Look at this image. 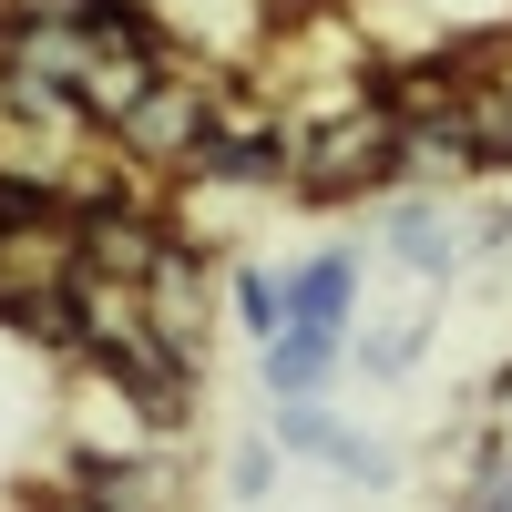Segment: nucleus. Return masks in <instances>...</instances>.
Listing matches in <instances>:
<instances>
[{
    "label": "nucleus",
    "instance_id": "nucleus-3",
    "mask_svg": "<svg viewBox=\"0 0 512 512\" xmlns=\"http://www.w3.org/2000/svg\"><path fill=\"white\" fill-rule=\"evenodd\" d=\"M379 246H390V267L410 287H451L461 267H472V226H461L431 185H400L390 205H379Z\"/></svg>",
    "mask_w": 512,
    "mask_h": 512
},
{
    "label": "nucleus",
    "instance_id": "nucleus-2",
    "mask_svg": "<svg viewBox=\"0 0 512 512\" xmlns=\"http://www.w3.org/2000/svg\"><path fill=\"white\" fill-rule=\"evenodd\" d=\"M267 431H277L287 461H318V472L359 482V492H400V451L369 441V431H349L328 400H267Z\"/></svg>",
    "mask_w": 512,
    "mask_h": 512
},
{
    "label": "nucleus",
    "instance_id": "nucleus-7",
    "mask_svg": "<svg viewBox=\"0 0 512 512\" xmlns=\"http://www.w3.org/2000/svg\"><path fill=\"white\" fill-rule=\"evenodd\" d=\"M338 369H349V338H318V328H287L256 349V379H267V400H328Z\"/></svg>",
    "mask_w": 512,
    "mask_h": 512
},
{
    "label": "nucleus",
    "instance_id": "nucleus-9",
    "mask_svg": "<svg viewBox=\"0 0 512 512\" xmlns=\"http://www.w3.org/2000/svg\"><path fill=\"white\" fill-rule=\"evenodd\" d=\"M420 349H431V318L410 308V318H390V328H369V338H359L349 359H359L369 379H410V369H420Z\"/></svg>",
    "mask_w": 512,
    "mask_h": 512
},
{
    "label": "nucleus",
    "instance_id": "nucleus-12",
    "mask_svg": "<svg viewBox=\"0 0 512 512\" xmlns=\"http://www.w3.org/2000/svg\"><path fill=\"white\" fill-rule=\"evenodd\" d=\"M21 512H103V502L82 492L72 472H52V482H31V492H21Z\"/></svg>",
    "mask_w": 512,
    "mask_h": 512
},
{
    "label": "nucleus",
    "instance_id": "nucleus-6",
    "mask_svg": "<svg viewBox=\"0 0 512 512\" xmlns=\"http://www.w3.org/2000/svg\"><path fill=\"white\" fill-rule=\"evenodd\" d=\"M359 277H369L359 246H318V256H297V267H287V328L349 338V328H359Z\"/></svg>",
    "mask_w": 512,
    "mask_h": 512
},
{
    "label": "nucleus",
    "instance_id": "nucleus-11",
    "mask_svg": "<svg viewBox=\"0 0 512 512\" xmlns=\"http://www.w3.org/2000/svg\"><path fill=\"white\" fill-rule=\"evenodd\" d=\"M277 461H287V451H277V431H246V441H236V461H226V492H236V502H267V492H277Z\"/></svg>",
    "mask_w": 512,
    "mask_h": 512
},
{
    "label": "nucleus",
    "instance_id": "nucleus-5",
    "mask_svg": "<svg viewBox=\"0 0 512 512\" xmlns=\"http://www.w3.org/2000/svg\"><path fill=\"white\" fill-rule=\"evenodd\" d=\"M144 308H154V328L175 338V349H195L205 359V308H216V246L205 236H164V256H154V277H144Z\"/></svg>",
    "mask_w": 512,
    "mask_h": 512
},
{
    "label": "nucleus",
    "instance_id": "nucleus-8",
    "mask_svg": "<svg viewBox=\"0 0 512 512\" xmlns=\"http://www.w3.org/2000/svg\"><path fill=\"white\" fill-rule=\"evenodd\" d=\"M226 308H236V328L256 338V349H267V338H287V267H267V256H236Z\"/></svg>",
    "mask_w": 512,
    "mask_h": 512
},
{
    "label": "nucleus",
    "instance_id": "nucleus-4",
    "mask_svg": "<svg viewBox=\"0 0 512 512\" xmlns=\"http://www.w3.org/2000/svg\"><path fill=\"white\" fill-rule=\"evenodd\" d=\"M62 472L93 492L103 512H175V502H185V461H175V441H144V451H72Z\"/></svg>",
    "mask_w": 512,
    "mask_h": 512
},
{
    "label": "nucleus",
    "instance_id": "nucleus-1",
    "mask_svg": "<svg viewBox=\"0 0 512 512\" xmlns=\"http://www.w3.org/2000/svg\"><path fill=\"white\" fill-rule=\"evenodd\" d=\"M400 195V113L390 103H349V113H328V123H297V185L287 205H390Z\"/></svg>",
    "mask_w": 512,
    "mask_h": 512
},
{
    "label": "nucleus",
    "instance_id": "nucleus-10",
    "mask_svg": "<svg viewBox=\"0 0 512 512\" xmlns=\"http://www.w3.org/2000/svg\"><path fill=\"white\" fill-rule=\"evenodd\" d=\"M451 512H512V441H472V472H461Z\"/></svg>",
    "mask_w": 512,
    "mask_h": 512
},
{
    "label": "nucleus",
    "instance_id": "nucleus-13",
    "mask_svg": "<svg viewBox=\"0 0 512 512\" xmlns=\"http://www.w3.org/2000/svg\"><path fill=\"white\" fill-rule=\"evenodd\" d=\"M472 256H512V195H492L472 216Z\"/></svg>",
    "mask_w": 512,
    "mask_h": 512
}]
</instances>
